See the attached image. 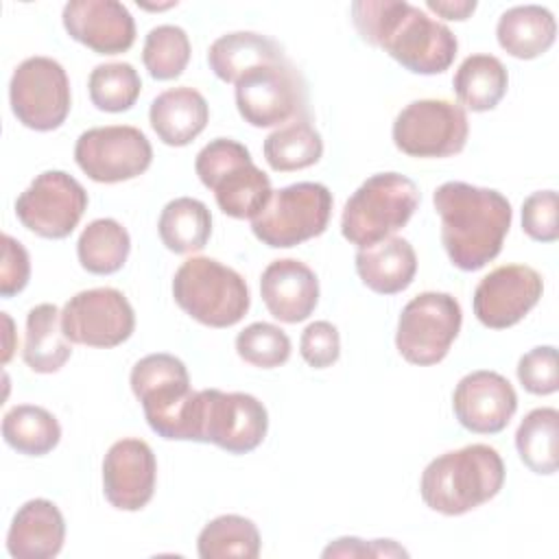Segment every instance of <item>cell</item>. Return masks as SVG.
Wrapping results in <instances>:
<instances>
[{
    "label": "cell",
    "instance_id": "e575fe53",
    "mask_svg": "<svg viewBox=\"0 0 559 559\" xmlns=\"http://www.w3.org/2000/svg\"><path fill=\"white\" fill-rule=\"evenodd\" d=\"M87 90L90 100L96 109L120 114L135 105L142 92V79L131 63H100L90 72Z\"/></svg>",
    "mask_w": 559,
    "mask_h": 559
},
{
    "label": "cell",
    "instance_id": "7bdbcfd3",
    "mask_svg": "<svg viewBox=\"0 0 559 559\" xmlns=\"http://www.w3.org/2000/svg\"><path fill=\"white\" fill-rule=\"evenodd\" d=\"M426 7L435 11L439 17L463 22L476 11L474 0H426Z\"/></svg>",
    "mask_w": 559,
    "mask_h": 559
},
{
    "label": "cell",
    "instance_id": "d6986e66",
    "mask_svg": "<svg viewBox=\"0 0 559 559\" xmlns=\"http://www.w3.org/2000/svg\"><path fill=\"white\" fill-rule=\"evenodd\" d=\"M157 461L142 439L116 441L103 459V493L120 511L144 509L155 491Z\"/></svg>",
    "mask_w": 559,
    "mask_h": 559
},
{
    "label": "cell",
    "instance_id": "7c38bea8",
    "mask_svg": "<svg viewBox=\"0 0 559 559\" xmlns=\"http://www.w3.org/2000/svg\"><path fill=\"white\" fill-rule=\"evenodd\" d=\"M391 135L404 155L439 159L465 148L469 122L461 105L445 98H421L395 116Z\"/></svg>",
    "mask_w": 559,
    "mask_h": 559
},
{
    "label": "cell",
    "instance_id": "3957f363",
    "mask_svg": "<svg viewBox=\"0 0 559 559\" xmlns=\"http://www.w3.org/2000/svg\"><path fill=\"white\" fill-rule=\"evenodd\" d=\"M504 474V463L496 448L469 443L432 459L421 472L419 493L432 511L463 515L498 496Z\"/></svg>",
    "mask_w": 559,
    "mask_h": 559
},
{
    "label": "cell",
    "instance_id": "52a82bcc",
    "mask_svg": "<svg viewBox=\"0 0 559 559\" xmlns=\"http://www.w3.org/2000/svg\"><path fill=\"white\" fill-rule=\"evenodd\" d=\"M201 183L214 192L216 205L231 218H253L269 201L273 188L245 144L231 138L207 142L194 159Z\"/></svg>",
    "mask_w": 559,
    "mask_h": 559
},
{
    "label": "cell",
    "instance_id": "d6a6232c",
    "mask_svg": "<svg viewBox=\"0 0 559 559\" xmlns=\"http://www.w3.org/2000/svg\"><path fill=\"white\" fill-rule=\"evenodd\" d=\"M260 546L262 539L258 526L249 518L236 513L210 520L197 537V552L201 559H255Z\"/></svg>",
    "mask_w": 559,
    "mask_h": 559
},
{
    "label": "cell",
    "instance_id": "74e56055",
    "mask_svg": "<svg viewBox=\"0 0 559 559\" xmlns=\"http://www.w3.org/2000/svg\"><path fill=\"white\" fill-rule=\"evenodd\" d=\"M518 380L533 395H552L559 389L557 349L539 345L518 360Z\"/></svg>",
    "mask_w": 559,
    "mask_h": 559
},
{
    "label": "cell",
    "instance_id": "f546056e",
    "mask_svg": "<svg viewBox=\"0 0 559 559\" xmlns=\"http://www.w3.org/2000/svg\"><path fill=\"white\" fill-rule=\"evenodd\" d=\"M2 437L20 454L44 456L57 448L61 426L50 411L35 404H17L2 417Z\"/></svg>",
    "mask_w": 559,
    "mask_h": 559
},
{
    "label": "cell",
    "instance_id": "4316f807",
    "mask_svg": "<svg viewBox=\"0 0 559 559\" xmlns=\"http://www.w3.org/2000/svg\"><path fill=\"white\" fill-rule=\"evenodd\" d=\"M72 356L61 330V312L55 304H37L26 314L22 358L35 373H57Z\"/></svg>",
    "mask_w": 559,
    "mask_h": 559
},
{
    "label": "cell",
    "instance_id": "6da1fadb",
    "mask_svg": "<svg viewBox=\"0 0 559 559\" xmlns=\"http://www.w3.org/2000/svg\"><path fill=\"white\" fill-rule=\"evenodd\" d=\"M349 11L360 39L413 74H441L456 57V35L411 2L356 0Z\"/></svg>",
    "mask_w": 559,
    "mask_h": 559
},
{
    "label": "cell",
    "instance_id": "9c48e42d",
    "mask_svg": "<svg viewBox=\"0 0 559 559\" xmlns=\"http://www.w3.org/2000/svg\"><path fill=\"white\" fill-rule=\"evenodd\" d=\"M332 192L317 181H299L273 190L266 205L251 218L253 236L273 249L297 247L325 231Z\"/></svg>",
    "mask_w": 559,
    "mask_h": 559
},
{
    "label": "cell",
    "instance_id": "60d3db41",
    "mask_svg": "<svg viewBox=\"0 0 559 559\" xmlns=\"http://www.w3.org/2000/svg\"><path fill=\"white\" fill-rule=\"evenodd\" d=\"M31 280V258L20 240L2 236V262H0V295L4 299L22 293Z\"/></svg>",
    "mask_w": 559,
    "mask_h": 559
},
{
    "label": "cell",
    "instance_id": "4dcf8cb0",
    "mask_svg": "<svg viewBox=\"0 0 559 559\" xmlns=\"http://www.w3.org/2000/svg\"><path fill=\"white\" fill-rule=\"evenodd\" d=\"M129 231L114 218H96L87 223L76 240L81 266L94 275H111L120 271L129 258Z\"/></svg>",
    "mask_w": 559,
    "mask_h": 559
},
{
    "label": "cell",
    "instance_id": "ba28073f",
    "mask_svg": "<svg viewBox=\"0 0 559 559\" xmlns=\"http://www.w3.org/2000/svg\"><path fill=\"white\" fill-rule=\"evenodd\" d=\"M266 430L269 413L258 397L221 389L197 391L190 441L214 443L229 454H247L264 441Z\"/></svg>",
    "mask_w": 559,
    "mask_h": 559
},
{
    "label": "cell",
    "instance_id": "5bb4252c",
    "mask_svg": "<svg viewBox=\"0 0 559 559\" xmlns=\"http://www.w3.org/2000/svg\"><path fill=\"white\" fill-rule=\"evenodd\" d=\"M74 162L96 183H120L146 173L153 146L138 127H94L79 135Z\"/></svg>",
    "mask_w": 559,
    "mask_h": 559
},
{
    "label": "cell",
    "instance_id": "ab89813d",
    "mask_svg": "<svg viewBox=\"0 0 559 559\" xmlns=\"http://www.w3.org/2000/svg\"><path fill=\"white\" fill-rule=\"evenodd\" d=\"M299 354L312 369L332 367L341 356V336L330 321H314L301 332Z\"/></svg>",
    "mask_w": 559,
    "mask_h": 559
},
{
    "label": "cell",
    "instance_id": "9a60e30c",
    "mask_svg": "<svg viewBox=\"0 0 559 559\" xmlns=\"http://www.w3.org/2000/svg\"><path fill=\"white\" fill-rule=\"evenodd\" d=\"M87 210L85 188L63 170H44L15 201L17 221L33 234L61 240Z\"/></svg>",
    "mask_w": 559,
    "mask_h": 559
},
{
    "label": "cell",
    "instance_id": "44dd1931",
    "mask_svg": "<svg viewBox=\"0 0 559 559\" xmlns=\"http://www.w3.org/2000/svg\"><path fill=\"white\" fill-rule=\"evenodd\" d=\"M260 295L266 310L277 321L299 323L306 321L319 304V280L301 260H273L262 271Z\"/></svg>",
    "mask_w": 559,
    "mask_h": 559
},
{
    "label": "cell",
    "instance_id": "5b68a950",
    "mask_svg": "<svg viewBox=\"0 0 559 559\" xmlns=\"http://www.w3.org/2000/svg\"><path fill=\"white\" fill-rule=\"evenodd\" d=\"M419 188L400 173L367 177L345 201L341 234L358 249L395 236L419 205Z\"/></svg>",
    "mask_w": 559,
    "mask_h": 559
},
{
    "label": "cell",
    "instance_id": "83f0119b",
    "mask_svg": "<svg viewBox=\"0 0 559 559\" xmlns=\"http://www.w3.org/2000/svg\"><path fill=\"white\" fill-rule=\"evenodd\" d=\"M452 87L463 109L489 111L504 98L509 74L498 57L478 52L461 61L454 72Z\"/></svg>",
    "mask_w": 559,
    "mask_h": 559
},
{
    "label": "cell",
    "instance_id": "b9f144b4",
    "mask_svg": "<svg viewBox=\"0 0 559 559\" xmlns=\"http://www.w3.org/2000/svg\"><path fill=\"white\" fill-rule=\"evenodd\" d=\"M408 552L393 539L362 542L358 537H338L325 550L323 557H406Z\"/></svg>",
    "mask_w": 559,
    "mask_h": 559
},
{
    "label": "cell",
    "instance_id": "f1b7e54d",
    "mask_svg": "<svg viewBox=\"0 0 559 559\" xmlns=\"http://www.w3.org/2000/svg\"><path fill=\"white\" fill-rule=\"evenodd\" d=\"M157 231L168 251L179 255L197 253L210 240L212 214L203 201L177 197L164 205L157 221Z\"/></svg>",
    "mask_w": 559,
    "mask_h": 559
},
{
    "label": "cell",
    "instance_id": "484cf974",
    "mask_svg": "<svg viewBox=\"0 0 559 559\" xmlns=\"http://www.w3.org/2000/svg\"><path fill=\"white\" fill-rule=\"evenodd\" d=\"M282 57L286 55L275 39L251 31L221 35L207 50L210 70L225 83H236L247 70Z\"/></svg>",
    "mask_w": 559,
    "mask_h": 559
},
{
    "label": "cell",
    "instance_id": "836d02e7",
    "mask_svg": "<svg viewBox=\"0 0 559 559\" xmlns=\"http://www.w3.org/2000/svg\"><path fill=\"white\" fill-rule=\"evenodd\" d=\"M559 411L552 406L533 408L515 430V448L522 463L542 476L557 472Z\"/></svg>",
    "mask_w": 559,
    "mask_h": 559
},
{
    "label": "cell",
    "instance_id": "7402d4cb",
    "mask_svg": "<svg viewBox=\"0 0 559 559\" xmlns=\"http://www.w3.org/2000/svg\"><path fill=\"white\" fill-rule=\"evenodd\" d=\"M66 520L59 507L46 498L24 502L9 526L7 550L13 559H52L61 552Z\"/></svg>",
    "mask_w": 559,
    "mask_h": 559
},
{
    "label": "cell",
    "instance_id": "ffe728a7",
    "mask_svg": "<svg viewBox=\"0 0 559 559\" xmlns=\"http://www.w3.org/2000/svg\"><path fill=\"white\" fill-rule=\"evenodd\" d=\"M61 20L66 33L96 55H120L135 41V22L118 0H70Z\"/></svg>",
    "mask_w": 559,
    "mask_h": 559
},
{
    "label": "cell",
    "instance_id": "e0dca14e",
    "mask_svg": "<svg viewBox=\"0 0 559 559\" xmlns=\"http://www.w3.org/2000/svg\"><path fill=\"white\" fill-rule=\"evenodd\" d=\"M544 280L526 264H502L489 271L474 290V314L491 330L520 323L542 299Z\"/></svg>",
    "mask_w": 559,
    "mask_h": 559
},
{
    "label": "cell",
    "instance_id": "30bf717a",
    "mask_svg": "<svg viewBox=\"0 0 559 559\" xmlns=\"http://www.w3.org/2000/svg\"><path fill=\"white\" fill-rule=\"evenodd\" d=\"M234 85L236 109L251 127H284L306 118V81L288 57L247 70Z\"/></svg>",
    "mask_w": 559,
    "mask_h": 559
},
{
    "label": "cell",
    "instance_id": "ac0fdd59",
    "mask_svg": "<svg viewBox=\"0 0 559 559\" xmlns=\"http://www.w3.org/2000/svg\"><path fill=\"white\" fill-rule=\"evenodd\" d=\"M452 408L465 430L498 435L518 411V393L502 373L478 369L459 380L452 393Z\"/></svg>",
    "mask_w": 559,
    "mask_h": 559
},
{
    "label": "cell",
    "instance_id": "2e32d148",
    "mask_svg": "<svg viewBox=\"0 0 559 559\" xmlns=\"http://www.w3.org/2000/svg\"><path fill=\"white\" fill-rule=\"evenodd\" d=\"M135 328L129 299L109 286L81 290L61 310V330L70 343L87 347H116Z\"/></svg>",
    "mask_w": 559,
    "mask_h": 559
},
{
    "label": "cell",
    "instance_id": "d4e9b609",
    "mask_svg": "<svg viewBox=\"0 0 559 559\" xmlns=\"http://www.w3.org/2000/svg\"><path fill=\"white\" fill-rule=\"evenodd\" d=\"M500 48L515 59H535L550 50L557 37V22L546 7L520 4L507 9L496 26Z\"/></svg>",
    "mask_w": 559,
    "mask_h": 559
},
{
    "label": "cell",
    "instance_id": "1f68e13d",
    "mask_svg": "<svg viewBox=\"0 0 559 559\" xmlns=\"http://www.w3.org/2000/svg\"><path fill=\"white\" fill-rule=\"evenodd\" d=\"M262 151L275 173H293L314 166L321 159L323 140L306 118H299L269 133Z\"/></svg>",
    "mask_w": 559,
    "mask_h": 559
},
{
    "label": "cell",
    "instance_id": "cb8c5ba5",
    "mask_svg": "<svg viewBox=\"0 0 559 559\" xmlns=\"http://www.w3.org/2000/svg\"><path fill=\"white\" fill-rule=\"evenodd\" d=\"M148 120L164 144L186 146L205 129L210 120V107L201 92L188 85H179L153 98Z\"/></svg>",
    "mask_w": 559,
    "mask_h": 559
},
{
    "label": "cell",
    "instance_id": "f35d334b",
    "mask_svg": "<svg viewBox=\"0 0 559 559\" xmlns=\"http://www.w3.org/2000/svg\"><path fill=\"white\" fill-rule=\"evenodd\" d=\"M522 229L537 242L559 238V199L555 190H537L522 203Z\"/></svg>",
    "mask_w": 559,
    "mask_h": 559
},
{
    "label": "cell",
    "instance_id": "7a4b0ae2",
    "mask_svg": "<svg viewBox=\"0 0 559 559\" xmlns=\"http://www.w3.org/2000/svg\"><path fill=\"white\" fill-rule=\"evenodd\" d=\"M432 203L441 218L443 249L456 269L478 271L502 251L513 218L502 192L445 181L432 192Z\"/></svg>",
    "mask_w": 559,
    "mask_h": 559
},
{
    "label": "cell",
    "instance_id": "603a6c76",
    "mask_svg": "<svg viewBox=\"0 0 559 559\" xmlns=\"http://www.w3.org/2000/svg\"><path fill=\"white\" fill-rule=\"evenodd\" d=\"M356 273L360 282L380 295L406 290L417 273V253L406 238L391 236L356 253Z\"/></svg>",
    "mask_w": 559,
    "mask_h": 559
},
{
    "label": "cell",
    "instance_id": "277c9868",
    "mask_svg": "<svg viewBox=\"0 0 559 559\" xmlns=\"http://www.w3.org/2000/svg\"><path fill=\"white\" fill-rule=\"evenodd\" d=\"M129 382L153 432L168 441H190L197 391L177 356L159 352L140 358Z\"/></svg>",
    "mask_w": 559,
    "mask_h": 559
},
{
    "label": "cell",
    "instance_id": "8d00e7d4",
    "mask_svg": "<svg viewBox=\"0 0 559 559\" xmlns=\"http://www.w3.org/2000/svg\"><path fill=\"white\" fill-rule=\"evenodd\" d=\"M236 352L253 367L275 369L290 358V338L282 328L266 321H255L238 332Z\"/></svg>",
    "mask_w": 559,
    "mask_h": 559
},
{
    "label": "cell",
    "instance_id": "8992f818",
    "mask_svg": "<svg viewBox=\"0 0 559 559\" xmlns=\"http://www.w3.org/2000/svg\"><path fill=\"white\" fill-rule=\"evenodd\" d=\"M177 306L207 328H231L251 306L245 277L223 262L205 255L188 258L173 277Z\"/></svg>",
    "mask_w": 559,
    "mask_h": 559
},
{
    "label": "cell",
    "instance_id": "4fadbf2b",
    "mask_svg": "<svg viewBox=\"0 0 559 559\" xmlns=\"http://www.w3.org/2000/svg\"><path fill=\"white\" fill-rule=\"evenodd\" d=\"M11 111L33 131L59 129L70 114V79L50 57L24 59L9 83Z\"/></svg>",
    "mask_w": 559,
    "mask_h": 559
},
{
    "label": "cell",
    "instance_id": "ee69618b",
    "mask_svg": "<svg viewBox=\"0 0 559 559\" xmlns=\"http://www.w3.org/2000/svg\"><path fill=\"white\" fill-rule=\"evenodd\" d=\"M2 321H4V325H7V343H4L2 362H9V358H11V354H13V343H11V338H13V321L9 319L7 312H2Z\"/></svg>",
    "mask_w": 559,
    "mask_h": 559
},
{
    "label": "cell",
    "instance_id": "d590c367",
    "mask_svg": "<svg viewBox=\"0 0 559 559\" xmlns=\"http://www.w3.org/2000/svg\"><path fill=\"white\" fill-rule=\"evenodd\" d=\"M142 61L153 79H177L190 61V39L186 31L175 24H159L151 28L144 39Z\"/></svg>",
    "mask_w": 559,
    "mask_h": 559
},
{
    "label": "cell",
    "instance_id": "8fae6325",
    "mask_svg": "<svg viewBox=\"0 0 559 559\" xmlns=\"http://www.w3.org/2000/svg\"><path fill=\"white\" fill-rule=\"evenodd\" d=\"M461 323V304L450 293H419L400 312L395 347L411 365H437L448 356Z\"/></svg>",
    "mask_w": 559,
    "mask_h": 559
}]
</instances>
